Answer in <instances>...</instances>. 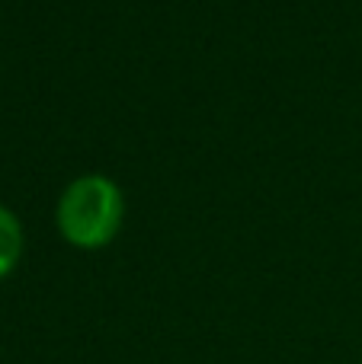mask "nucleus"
Listing matches in <instances>:
<instances>
[{
  "instance_id": "f257e3e1",
  "label": "nucleus",
  "mask_w": 362,
  "mask_h": 364,
  "mask_svg": "<svg viewBox=\"0 0 362 364\" xmlns=\"http://www.w3.org/2000/svg\"><path fill=\"white\" fill-rule=\"evenodd\" d=\"M125 195L103 173H83L64 186L55 205L58 233L77 250H103L122 230Z\"/></svg>"
},
{
  "instance_id": "f03ea898",
  "label": "nucleus",
  "mask_w": 362,
  "mask_h": 364,
  "mask_svg": "<svg viewBox=\"0 0 362 364\" xmlns=\"http://www.w3.org/2000/svg\"><path fill=\"white\" fill-rule=\"evenodd\" d=\"M23 250H26L23 224H19V218L10 208L0 205V282L16 272L19 259H23Z\"/></svg>"
}]
</instances>
